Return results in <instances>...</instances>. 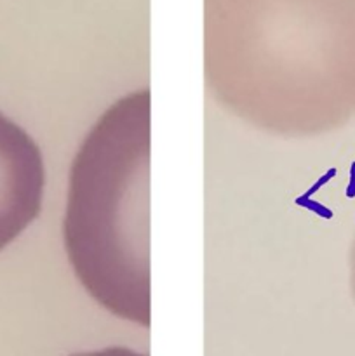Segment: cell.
<instances>
[{"instance_id":"obj_1","label":"cell","mask_w":355,"mask_h":356,"mask_svg":"<svg viewBox=\"0 0 355 356\" xmlns=\"http://www.w3.org/2000/svg\"><path fill=\"white\" fill-rule=\"evenodd\" d=\"M338 0H204V73L225 110L284 138L329 127L348 87Z\"/></svg>"},{"instance_id":"obj_2","label":"cell","mask_w":355,"mask_h":356,"mask_svg":"<svg viewBox=\"0 0 355 356\" xmlns=\"http://www.w3.org/2000/svg\"><path fill=\"white\" fill-rule=\"evenodd\" d=\"M150 89L115 101L70 167L63 242L77 280L111 315L150 327Z\"/></svg>"},{"instance_id":"obj_3","label":"cell","mask_w":355,"mask_h":356,"mask_svg":"<svg viewBox=\"0 0 355 356\" xmlns=\"http://www.w3.org/2000/svg\"><path fill=\"white\" fill-rule=\"evenodd\" d=\"M75 356H145V355H138L131 350H125V348H110V350L94 351V353H84V355H75Z\"/></svg>"},{"instance_id":"obj_4","label":"cell","mask_w":355,"mask_h":356,"mask_svg":"<svg viewBox=\"0 0 355 356\" xmlns=\"http://www.w3.org/2000/svg\"><path fill=\"white\" fill-rule=\"evenodd\" d=\"M347 195L348 197H355V165L352 167V183H350V186H348Z\"/></svg>"}]
</instances>
